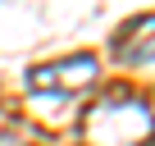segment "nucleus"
<instances>
[{"instance_id":"obj_2","label":"nucleus","mask_w":155,"mask_h":146,"mask_svg":"<svg viewBox=\"0 0 155 146\" xmlns=\"http://www.w3.org/2000/svg\"><path fill=\"white\" fill-rule=\"evenodd\" d=\"M96 55H64V59H55V64H37L32 73H28V87L32 91H82V87H91V78H96Z\"/></svg>"},{"instance_id":"obj_3","label":"nucleus","mask_w":155,"mask_h":146,"mask_svg":"<svg viewBox=\"0 0 155 146\" xmlns=\"http://www.w3.org/2000/svg\"><path fill=\"white\" fill-rule=\"evenodd\" d=\"M114 55H119L123 64H146V59H155V14L132 18V23L114 37Z\"/></svg>"},{"instance_id":"obj_1","label":"nucleus","mask_w":155,"mask_h":146,"mask_svg":"<svg viewBox=\"0 0 155 146\" xmlns=\"http://www.w3.org/2000/svg\"><path fill=\"white\" fill-rule=\"evenodd\" d=\"M82 137L91 146H146L155 137V110L141 96H105L91 105V114L82 119Z\"/></svg>"}]
</instances>
